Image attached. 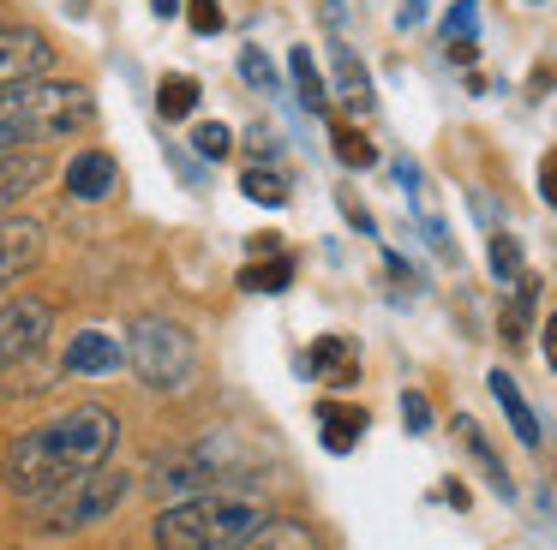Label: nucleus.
Here are the masks:
<instances>
[{"instance_id":"f257e3e1","label":"nucleus","mask_w":557,"mask_h":550,"mask_svg":"<svg viewBox=\"0 0 557 550\" xmlns=\"http://www.w3.org/2000/svg\"><path fill=\"white\" fill-rule=\"evenodd\" d=\"M114 442H121V418H114L109 407H97V401L66 407V413L42 418V425L18 430V437L7 442L0 478H7V490L25 497V502L54 497L61 485L97 473V466L114 454Z\"/></svg>"},{"instance_id":"f03ea898","label":"nucleus","mask_w":557,"mask_h":550,"mask_svg":"<svg viewBox=\"0 0 557 550\" xmlns=\"http://www.w3.org/2000/svg\"><path fill=\"white\" fill-rule=\"evenodd\" d=\"M97 120V96L66 78H30L0 90V155H37Z\"/></svg>"},{"instance_id":"7ed1b4c3","label":"nucleus","mask_w":557,"mask_h":550,"mask_svg":"<svg viewBox=\"0 0 557 550\" xmlns=\"http://www.w3.org/2000/svg\"><path fill=\"white\" fill-rule=\"evenodd\" d=\"M270 526V509L252 497H186L169 502L150 526L157 550H252Z\"/></svg>"},{"instance_id":"20e7f679","label":"nucleus","mask_w":557,"mask_h":550,"mask_svg":"<svg viewBox=\"0 0 557 550\" xmlns=\"http://www.w3.org/2000/svg\"><path fill=\"white\" fill-rule=\"evenodd\" d=\"M126 365L138 371V383L157 395H181L198 371V341L186 323L174 317H138L126 329Z\"/></svg>"},{"instance_id":"39448f33","label":"nucleus","mask_w":557,"mask_h":550,"mask_svg":"<svg viewBox=\"0 0 557 550\" xmlns=\"http://www.w3.org/2000/svg\"><path fill=\"white\" fill-rule=\"evenodd\" d=\"M126 497H133V473H109V466H97V473L61 485L54 497L30 502V533H85V526L109 521Z\"/></svg>"},{"instance_id":"423d86ee","label":"nucleus","mask_w":557,"mask_h":550,"mask_svg":"<svg viewBox=\"0 0 557 550\" xmlns=\"http://www.w3.org/2000/svg\"><path fill=\"white\" fill-rule=\"evenodd\" d=\"M49 329H54L49 299H0V377L30 365L49 347Z\"/></svg>"},{"instance_id":"0eeeda50","label":"nucleus","mask_w":557,"mask_h":550,"mask_svg":"<svg viewBox=\"0 0 557 550\" xmlns=\"http://www.w3.org/2000/svg\"><path fill=\"white\" fill-rule=\"evenodd\" d=\"M49 72H54V42L37 24H0V90L49 78Z\"/></svg>"},{"instance_id":"6e6552de","label":"nucleus","mask_w":557,"mask_h":550,"mask_svg":"<svg viewBox=\"0 0 557 550\" xmlns=\"http://www.w3.org/2000/svg\"><path fill=\"white\" fill-rule=\"evenodd\" d=\"M42 251H49V234H42V222H25V215H0V293L25 282V275L42 263Z\"/></svg>"},{"instance_id":"1a4fd4ad","label":"nucleus","mask_w":557,"mask_h":550,"mask_svg":"<svg viewBox=\"0 0 557 550\" xmlns=\"http://www.w3.org/2000/svg\"><path fill=\"white\" fill-rule=\"evenodd\" d=\"M114 365H126V347L109 329H78L66 341V359H61L66 377H109Z\"/></svg>"},{"instance_id":"9d476101","label":"nucleus","mask_w":557,"mask_h":550,"mask_svg":"<svg viewBox=\"0 0 557 550\" xmlns=\"http://www.w3.org/2000/svg\"><path fill=\"white\" fill-rule=\"evenodd\" d=\"M114 186H121V167H114L109 150H78L66 162V198L102 203V198H114Z\"/></svg>"},{"instance_id":"9b49d317","label":"nucleus","mask_w":557,"mask_h":550,"mask_svg":"<svg viewBox=\"0 0 557 550\" xmlns=\"http://www.w3.org/2000/svg\"><path fill=\"white\" fill-rule=\"evenodd\" d=\"M330 72H336V102L348 108L354 120H366L377 108V90H372V72L360 66V54H354V48H336V54H330Z\"/></svg>"},{"instance_id":"f8f14e48","label":"nucleus","mask_w":557,"mask_h":550,"mask_svg":"<svg viewBox=\"0 0 557 550\" xmlns=\"http://www.w3.org/2000/svg\"><path fill=\"white\" fill-rule=\"evenodd\" d=\"M49 179V155H0V215H13L30 191Z\"/></svg>"},{"instance_id":"ddd939ff","label":"nucleus","mask_w":557,"mask_h":550,"mask_svg":"<svg viewBox=\"0 0 557 550\" xmlns=\"http://www.w3.org/2000/svg\"><path fill=\"white\" fill-rule=\"evenodd\" d=\"M306 365H312L318 377L330 383V389H348V383L360 377V359H354L348 335H318V341H312V353H306Z\"/></svg>"},{"instance_id":"4468645a","label":"nucleus","mask_w":557,"mask_h":550,"mask_svg":"<svg viewBox=\"0 0 557 550\" xmlns=\"http://www.w3.org/2000/svg\"><path fill=\"white\" fill-rule=\"evenodd\" d=\"M485 383H492V395H497V407H504V418L516 425V437L528 442V449H540V437H545V430H540V418H533V407L521 401L516 377H509V371H492Z\"/></svg>"},{"instance_id":"2eb2a0df","label":"nucleus","mask_w":557,"mask_h":550,"mask_svg":"<svg viewBox=\"0 0 557 550\" xmlns=\"http://www.w3.org/2000/svg\"><path fill=\"white\" fill-rule=\"evenodd\" d=\"M318 425H324V449L348 454L366 430V407H342V401H318Z\"/></svg>"},{"instance_id":"dca6fc26","label":"nucleus","mask_w":557,"mask_h":550,"mask_svg":"<svg viewBox=\"0 0 557 550\" xmlns=\"http://www.w3.org/2000/svg\"><path fill=\"white\" fill-rule=\"evenodd\" d=\"M288 72H294V90H300L306 114H330V84H324V72H318L312 48H288Z\"/></svg>"},{"instance_id":"f3484780","label":"nucleus","mask_w":557,"mask_h":550,"mask_svg":"<svg viewBox=\"0 0 557 550\" xmlns=\"http://www.w3.org/2000/svg\"><path fill=\"white\" fill-rule=\"evenodd\" d=\"M456 430H461V442H468V454L480 461V473L492 478L497 497H516V485H509V473H504V461H497V449L480 437V425H473V418H456Z\"/></svg>"},{"instance_id":"a211bd4d","label":"nucleus","mask_w":557,"mask_h":550,"mask_svg":"<svg viewBox=\"0 0 557 550\" xmlns=\"http://www.w3.org/2000/svg\"><path fill=\"white\" fill-rule=\"evenodd\" d=\"M198 96H205V90H198L193 72H169V78L157 84V114L162 120H186L198 108Z\"/></svg>"},{"instance_id":"6ab92c4d","label":"nucleus","mask_w":557,"mask_h":550,"mask_svg":"<svg viewBox=\"0 0 557 550\" xmlns=\"http://www.w3.org/2000/svg\"><path fill=\"white\" fill-rule=\"evenodd\" d=\"M330 150H336V162H342V167H354V174L377 162L372 138H366L360 126H348V120H336V126H330Z\"/></svg>"},{"instance_id":"aec40b11","label":"nucleus","mask_w":557,"mask_h":550,"mask_svg":"<svg viewBox=\"0 0 557 550\" xmlns=\"http://www.w3.org/2000/svg\"><path fill=\"white\" fill-rule=\"evenodd\" d=\"M288 282H294V263L282 258V251H276V258H252V263L240 270V287H246V293H282Z\"/></svg>"},{"instance_id":"412c9836","label":"nucleus","mask_w":557,"mask_h":550,"mask_svg":"<svg viewBox=\"0 0 557 550\" xmlns=\"http://www.w3.org/2000/svg\"><path fill=\"white\" fill-rule=\"evenodd\" d=\"M240 186H246V198L264 203V210H282V203H288V179H282L276 167H246Z\"/></svg>"},{"instance_id":"4be33fe9","label":"nucleus","mask_w":557,"mask_h":550,"mask_svg":"<svg viewBox=\"0 0 557 550\" xmlns=\"http://www.w3.org/2000/svg\"><path fill=\"white\" fill-rule=\"evenodd\" d=\"M485 258H492L497 282H509V287L521 282V239L516 234H492V251H485Z\"/></svg>"},{"instance_id":"5701e85b","label":"nucleus","mask_w":557,"mask_h":550,"mask_svg":"<svg viewBox=\"0 0 557 550\" xmlns=\"http://www.w3.org/2000/svg\"><path fill=\"white\" fill-rule=\"evenodd\" d=\"M193 150L205 162H222V155H234V132L222 120H205V126H193Z\"/></svg>"},{"instance_id":"b1692460","label":"nucleus","mask_w":557,"mask_h":550,"mask_svg":"<svg viewBox=\"0 0 557 550\" xmlns=\"http://www.w3.org/2000/svg\"><path fill=\"white\" fill-rule=\"evenodd\" d=\"M240 78L252 84V90L276 96V66H270V54H264V48H240Z\"/></svg>"},{"instance_id":"393cba45","label":"nucleus","mask_w":557,"mask_h":550,"mask_svg":"<svg viewBox=\"0 0 557 550\" xmlns=\"http://www.w3.org/2000/svg\"><path fill=\"white\" fill-rule=\"evenodd\" d=\"M473 30H480V0H456L449 18H444V42H461V36H473Z\"/></svg>"},{"instance_id":"a878e982","label":"nucleus","mask_w":557,"mask_h":550,"mask_svg":"<svg viewBox=\"0 0 557 550\" xmlns=\"http://www.w3.org/2000/svg\"><path fill=\"white\" fill-rule=\"evenodd\" d=\"M401 418H408V430L413 437H425V430H432V407H425V395H401Z\"/></svg>"},{"instance_id":"bb28decb","label":"nucleus","mask_w":557,"mask_h":550,"mask_svg":"<svg viewBox=\"0 0 557 550\" xmlns=\"http://www.w3.org/2000/svg\"><path fill=\"white\" fill-rule=\"evenodd\" d=\"M193 30L198 36H216L222 30V7H216V0H193Z\"/></svg>"},{"instance_id":"cd10ccee","label":"nucleus","mask_w":557,"mask_h":550,"mask_svg":"<svg viewBox=\"0 0 557 550\" xmlns=\"http://www.w3.org/2000/svg\"><path fill=\"white\" fill-rule=\"evenodd\" d=\"M540 198L557 210V150H545V162H540Z\"/></svg>"},{"instance_id":"c85d7f7f","label":"nucleus","mask_w":557,"mask_h":550,"mask_svg":"<svg viewBox=\"0 0 557 550\" xmlns=\"http://www.w3.org/2000/svg\"><path fill=\"white\" fill-rule=\"evenodd\" d=\"M420 12H425V0H401V30H413V24H420Z\"/></svg>"},{"instance_id":"c756f323","label":"nucleus","mask_w":557,"mask_h":550,"mask_svg":"<svg viewBox=\"0 0 557 550\" xmlns=\"http://www.w3.org/2000/svg\"><path fill=\"white\" fill-rule=\"evenodd\" d=\"M449 60H456V66H468V60H473V36H461V42H449Z\"/></svg>"},{"instance_id":"7c9ffc66","label":"nucleus","mask_w":557,"mask_h":550,"mask_svg":"<svg viewBox=\"0 0 557 550\" xmlns=\"http://www.w3.org/2000/svg\"><path fill=\"white\" fill-rule=\"evenodd\" d=\"M545 359H552V371H557V317H545Z\"/></svg>"},{"instance_id":"2f4dec72","label":"nucleus","mask_w":557,"mask_h":550,"mask_svg":"<svg viewBox=\"0 0 557 550\" xmlns=\"http://www.w3.org/2000/svg\"><path fill=\"white\" fill-rule=\"evenodd\" d=\"M157 12H162V18H174V12H181V0H157Z\"/></svg>"}]
</instances>
